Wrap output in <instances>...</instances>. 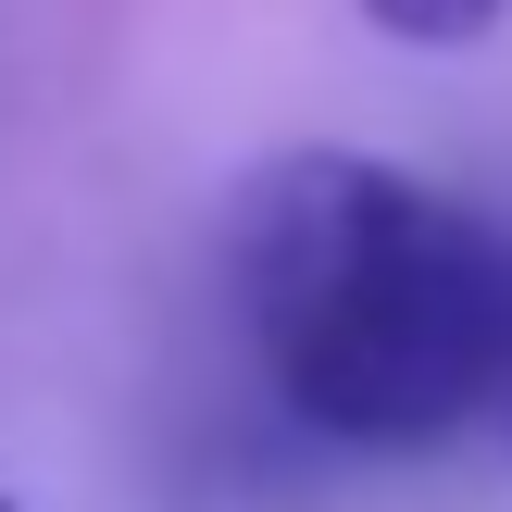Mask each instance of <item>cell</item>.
<instances>
[{
	"instance_id": "6da1fadb",
	"label": "cell",
	"mask_w": 512,
	"mask_h": 512,
	"mask_svg": "<svg viewBox=\"0 0 512 512\" xmlns=\"http://www.w3.org/2000/svg\"><path fill=\"white\" fill-rule=\"evenodd\" d=\"M225 300L313 438L438 450L512 400V238L375 150H288L225 213Z\"/></svg>"
},
{
	"instance_id": "7a4b0ae2",
	"label": "cell",
	"mask_w": 512,
	"mask_h": 512,
	"mask_svg": "<svg viewBox=\"0 0 512 512\" xmlns=\"http://www.w3.org/2000/svg\"><path fill=\"white\" fill-rule=\"evenodd\" d=\"M500 13H512V0H363V25L400 38V50H475Z\"/></svg>"
},
{
	"instance_id": "3957f363",
	"label": "cell",
	"mask_w": 512,
	"mask_h": 512,
	"mask_svg": "<svg viewBox=\"0 0 512 512\" xmlns=\"http://www.w3.org/2000/svg\"><path fill=\"white\" fill-rule=\"evenodd\" d=\"M0 512H13V500H0Z\"/></svg>"
},
{
	"instance_id": "277c9868",
	"label": "cell",
	"mask_w": 512,
	"mask_h": 512,
	"mask_svg": "<svg viewBox=\"0 0 512 512\" xmlns=\"http://www.w3.org/2000/svg\"><path fill=\"white\" fill-rule=\"evenodd\" d=\"M500 413H512V400H500Z\"/></svg>"
}]
</instances>
